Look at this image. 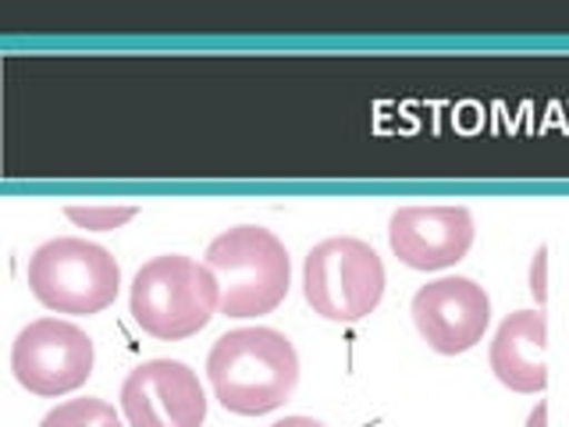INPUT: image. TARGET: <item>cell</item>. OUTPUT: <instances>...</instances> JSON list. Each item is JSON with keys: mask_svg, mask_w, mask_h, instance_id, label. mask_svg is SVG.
I'll return each instance as SVG.
<instances>
[{"mask_svg": "<svg viewBox=\"0 0 569 427\" xmlns=\"http://www.w3.org/2000/svg\"><path fill=\"white\" fill-rule=\"evenodd\" d=\"M473 214L459 203H406L388 221V246L413 271L456 267L473 246Z\"/></svg>", "mask_w": 569, "mask_h": 427, "instance_id": "8", "label": "cell"}, {"mask_svg": "<svg viewBox=\"0 0 569 427\" xmlns=\"http://www.w3.org/2000/svg\"><path fill=\"white\" fill-rule=\"evenodd\" d=\"M121 409L132 427H203V385L182 360H147L121 385Z\"/></svg>", "mask_w": 569, "mask_h": 427, "instance_id": "9", "label": "cell"}, {"mask_svg": "<svg viewBox=\"0 0 569 427\" xmlns=\"http://www.w3.org/2000/svg\"><path fill=\"white\" fill-rule=\"evenodd\" d=\"M302 296L313 314L335 325L363 320L385 296V264L378 249L352 236L317 242L302 264Z\"/></svg>", "mask_w": 569, "mask_h": 427, "instance_id": "5", "label": "cell"}, {"mask_svg": "<svg viewBox=\"0 0 569 427\" xmlns=\"http://www.w3.org/2000/svg\"><path fill=\"white\" fill-rule=\"evenodd\" d=\"M93 338L58 317L32 320L18 331L11 346V370L18 385L43 399H58L64 391L82 388L93 374Z\"/></svg>", "mask_w": 569, "mask_h": 427, "instance_id": "6", "label": "cell"}, {"mask_svg": "<svg viewBox=\"0 0 569 427\" xmlns=\"http://www.w3.org/2000/svg\"><path fill=\"white\" fill-rule=\"evenodd\" d=\"M136 207L129 203H111V207H76V203H68L64 207V218L71 225H79V228H89V231H114L121 225H129L136 218Z\"/></svg>", "mask_w": 569, "mask_h": 427, "instance_id": "12", "label": "cell"}, {"mask_svg": "<svg viewBox=\"0 0 569 427\" xmlns=\"http://www.w3.org/2000/svg\"><path fill=\"white\" fill-rule=\"evenodd\" d=\"M545 349H548L545 310H520V314H509L502 325H498L488 360H491L495 378L506 388L533 396V391H545L548 385Z\"/></svg>", "mask_w": 569, "mask_h": 427, "instance_id": "10", "label": "cell"}, {"mask_svg": "<svg viewBox=\"0 0 569 427\" xmlns=\"http://www.w3.org/2000/svg\"><path fill=\"white\" fill-rule=\"evenodd\" d=\"M129 307L147 335L160 342H178V338L203 331L221 310V285L207 264L182 254H164L136 271Z\"/></svg>", "mask_w": 569, "mask_h": 427, "instance_id": "2", "label": "cell"}, {"mask_svg": "<svg viewBox=\"0 0 569 427\" xmlns=\"http://www.w3.org/2000/svg\"><path fill=\"white\" fill-rule=\"evenodd\" d=\"M29 289L47 310L100 314L118 299L121 267L97 242L79 236L50 239L29 257Z\"/></svg>", "mask_w": 569, "mask_h": 427, "instance_id": "4", "label": "cell"}, {"mask_svg": "<svg viewBox=\"0 0 569 427\" xmlns=\"http://www.w3.org/2000/svg\"><path fill=\"white\" fill-rule=\"evenodd\" d=\"M271 427H325V424L313 420V417H284V420H278Z\"/></svg>", "mask_w": 569, "mask_h": 427, "instance_id": "15", "label": "cell"}, {"mask_svg": "<svg viewBox=\"0 0 569 427\" xmlns=\"http://www.w3.org/2000/svg\"><path fill=\"white\" fill-rule=\"evenodd\" d=\"M203 264L218 275L221 314L228 317H263L281 307L289 296V249L271 228L239 225L221 231L207 246Z\"/></svg>", "mask_w": 569, "mask_h": 427, "instance_id": "3", "label": "cell"}, {"mask_svg": "<svg viewBox=\"0 0 569 427\" xmlns=\"http://www.w3.org/2000/svg\"><path fill=\"white\" fill-rule=\"evenodd\" d=\"M413 325L423 335V342L441 356L470 352L491 325V299L485 285L473 278L449 275L427 281L409 302Z\"/></svg>", "mask_w": 569, "mask_h": 427, "instance_id": "7", "label": "cell"}, {"mask_svg": "<svg viewBox=\"0 0 569 427\" xmlns=\"http://www.w3.org/2000/svg\"><path fill=\"white\" fill-rule=\"evenodd\" d=\"M527 427H548V403L541 399L538 406L530 409V417H527Z\"/></svg>", "mask_w": 569, "mask_h": 427, "instance_id": "14", "label": "cell"}, {"mask_svg": "<svg viewBox=\"0 0 569 427\" xmlns=\"http://www.w3.org/2000/svg\"><path fill=\"white\" fill-rule=\"evenodd\" d=\"M40 427H121L111 403L103 399H68L53 406Z\"/></svg>", "mask_w": 569, "mask_h": 427, "instance_id": "11", "label": "cell"}, {"mask_svg": "<svg viewBox=\"0 0 569 427\" xmlns=\"http://www.w3.org/2000/svg\"><path fill=\"white\" fill-rule=\"evenodd\" d=\"M207 378L228 414L263 417L296 391L299 352L274 328H236L213 342Z\"/></svg>", "mask_w": 569, "mask_h": 427, "instance_id": "1", "label": "cell"}, {"mask_svg": "<svg viewBox=\"0 0 569 427\" xmlns=\"http://www.w3.org/2000/svg\"><path fill=\"white\" fill-rule=\"evenodd\" d=\"M545 264H548V249L541 246L538 254H533V264H530V296L541 302L545 307V296H548V289H545Z\"/></svg>", "mask_w": 569, "mask_h": 427, "instance_id": "13", "label": "cell"}]
</instances>
